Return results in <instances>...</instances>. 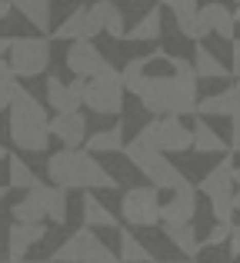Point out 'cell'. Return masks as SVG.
I'll return each instance as SVG.
<instances>
[{
    "instance_id": "ab89813d",
    "label": "cell",
    "mask_w": 240,
    "mask_h": 263,
    "mask_svg": "<svg viewBox=\"0 0 240 263\" xmlns=\"http://www.w3.org/2000/svg\"><path fill=\"white\" fill-rule=\"evenodd\" d=\"M7 50H10V37H0V60H7Z\"/></svg>"
},
{
    "instance_id": "d6a6232c",
    "label": "cell",
    "mask_w": 240,
    "mask_h": 263,
    "mask_svg": "<svg viewBox=\"0 0 240 263\" xmlns=\"http://www.w3.org/2000/svg\"><path fill=\"white\" fill-rule=\"evenodd\" d=\"M17 93H20V80L13 77L10 70L0 73V114H4V110L13 103V97H17Z\"/></svg>"
},
{
    "instance_id": "d4e9b609",
    "label": "cell",
    "mask_w": 240,
    "mask_h": 263,
    "mask_svg": "<svg viewBox=\"0 0 240 263\" xmlns=\"http://www.w3.org/2000/svg\"><path fill=\"white\" fill-rule=\"evenodd\" d=\"M47 40H67V44H77V40H90V30H87V7H73L64 17V24L53 27Z\"/></svg>"
},
{
    "instance_id": "ba28073f",
    "label": "cell",
    "mask_w": 240,
    "mask_h": 263,
    "mask_svg": "<svg viewBox=\"0 0 240 263\" xmlns=\"http://www.w3.org/2000/svg\"><path fill=\"white\" fill-rule=\"evenodd\" d=\"M120 217L127 227L140 230L160 227V193L154 186H127L120 197Z\"/></svg>"
},
{
    "instance_id": "f546056e",
    "label": "cell",
    "mask_w": 240,
    "mask_h": 263,
    "mask_svg": "<svg viewBox=\"0 0 240 263\" xmlns=\"http://www.w3.org/2000/svg\"><path fill=\"white\" fill-rule=\"evenodd\" d=\"M117 240H120V253H117L120 263H150V257H154V253H150V247L137 240L134 230H120Z\"/></svg>"
},
{
    "instance_id": "b9f144b4",
    "label": "cell",
    "mask_w": 240,
    "mask_h": 263,
    "mask_svg": "<svg viewBox=\"0 0 240 263\" xmlns=\"http://www.w3.org/2000/svg\"><path fill=\"white\" fill-rule=\"evenodd\" d=\"M234 186H240V167H234Z\"/></svg>"
},
{
    "instance_id": "7c38bea8",
    "label": "cell",
    "mask_w": 240,
    "mask_h": 263,
    "mask_svg": "<svg viewBox=\"0 0 240 263\" xmlns=\"http://www.w3.org/2000/svg\"><path fill=\"white\" fill-rule=\"evenodd\" d=\"M27 203L40 213L44 220H50L53 227H64L67 223V193L57 190V186H47V183H37L33 190H27Z\"/></svg>"
},
{
    "instance_id": "d590c367",
    "label": "cell",
    "mask_w": 240,
    "mask_h": 263,
    "mask_svg": "<svg viewBox=\"0 0 240 263\" xmlns=\"http://www.w3.org/2000/svg\"><path fill=\"white\" fill-rule=\"evenodd\" d=\"M227 260L237 263L240 260V227L234 223V230H230V240H227Z\"/></svg>"
},
{
    "instance_id": "8d00e7d4",
    "label": "cell",
    "mask_w": 240,
    "mask_h": 263,
    "mask_svg": "<svg viewBox=\"0 0 240 263\" xmlns=\"http://www.w3.org/2000/svg\"><path fill=\"white\" fill-rule=\"evenodd\" d=\"M230 154H240V117H234V123H230Z\"/></svg>"
},
{
    "instance_id": "74e56055",
    "label": "cell",
    "mask_w": 240,
    "mask_h": 263,
    "mask_svg": "<svg viewBox=\"0 0 240 263\" xmlns=\"http://www.w3.org/2000/svg\"><path fill=\"white\" fill-rule=\"evenodd\" d=\"M230 77H237L240 80V40H234V50H230Z\"/></svg>"
},
{
    "instance_id": "8fae6325",
    "label": "cell",
    "mask_w": 240,
    "mask_h": 263,
    "mask_svg": "<svg viewBox=\"0 0 240 263\" xmlns=\"http://www.w3.org/2000/svg\"><path fill=\"white\" fill-rule=\"evenodd\" d=\"M64 64H67V70L73 73V80H90L94 73L107 64V57L100 53L97 40H77V44L67 47Z\"/></svg>"
},
{
    "instance_id": "4fadbf2b",
    "label": "cell",
    "mask_w": 240,
    "mask_h": 263,
    "mask_svg": "<svg viewBox=\"0 0 240 263\" xmlns=\"http://www.w3.org/2000/svg\"><path fill=\"white\" fill-rule=\"evenodd\" d=\"M167 10L174 13L180 37L194 40V44H204V40L210 37L207 20H204V13H200V4H194V0H167Z\"/></svg>"
},
{
    "instance_id": "60d3db41",
    "label": "cell",
    "mask_w": 240,
    "mask_h": 263,
    "mask_svg": "<svg viewBox=\"0 0 240 263\" xmlns=\"http://www.w3.org/2000/svg\"><path fill=\"white\" fill-rule=\"evenodd\" d=\"M234 213H240V190L234 193Z\"/></svg>"
},
{
    "instance_id": "d6986e66",
    "label": "cell",
    "mask_w": 240,
    "mask_h": 263,
    "mask_svg": "<svg viewBox=\"0 0 240 263\" xmlns=\"http://www.w3.org/2000/svg\"><path fill=\"white\" fill-rule=\"evenodd\" d=\"M80 217H84V227L87 230H120V220L117 213H110V206L104 203V200L97 197V193H84V200H80Z\"/></svg>"
},
{
    "instance_id": "52a82bcc",
    "label": "cell",
    "mask_w": 240,
    "mask_h": 263,
    "mask_svg": "<svg viewBox=\"0 0 240 263\" xmlns=\"http://www.w3.org/2000/svg\"><path fill=\"white\" fill-rule=\"evenodd\" d=\"M7 67L13 77H40L50 67V40L47 37H10Z\"/></svg>"
},
{
    "instance_id": "83f0119b",
    "label": "cell",
    "mask_w": 240,
    "mask_h": 263,
    "mask_svg": "<svg viewBox=\"0 0 240 263\" xmlns=\"http://www.w3.org/2000/svg\"><path fill=\"white\" fill-rule=\"evenodd\" d=\"M163 237H167V243L177 247L187 260H194L197 253H200V240H197V233H194V223L190 227H163Z\"/></svg>"
},
{
    "instance_id": "277c9868",
    "label": "cell",
    "mask_w": 240,
    "mask_h": 263,
    "mask_svg": "<svg viewBox=\"0 0 240 263\" xmlns=\"http://www.w3.org/2000/svg\"><path fill=\"white\" fill-rule=\"evenodd\" d=\"M123 157L130 160V167L137 170V174H143L147 177V183L154 186L157 193L160 190H170V193H177V190H183V186H190V180L180 174V167H177L170 157H163L160 150H154V147H147L143 140H127V147H123Z\"/></svg>"
},
{
    "instance_id": "f1b7e54d",
    "label": "cell",
    "mask_w": 240,
    "mask_h": 263,
    "mask_svg": "<svg viewBox=\"0 0 240 263\" xmlns=\"http://www.w3.org/2000/svg\"><path fill=\"white\" fill-rule=\"evenodd\" d=\"M7 183H10L13 190H24L27 193V190H33L40 180H37V174H33L30 167H27L24 157L13 154V157H7Z\"/></svg>"
},
{
    "instance_id": "603a6c76",
    "label": "cell",
    "mask_w": 240,
    "mask_h": 263,
    "mask_svg": "<svg viewBox=\"0 0 240 263\" xmlns=\"http://www.w3.org/2000/svg\"><path fill=\"white\" fill-rule=\"evenodd\" d=\"M127 147V134H123V123L117 127H107V130H97V134H87L84 140V150L87 154H120Z\"/></svg>"
},
{
    "instance_id": "484cf974",
    "label": "cell",
    "mask_w": 240,
    "mask_h": 263,
    "mask_svg": "<svg viewBox=\"0 0 240 263\" xmlns=\"http://www.w3.org/2000/svg\"><path fill=\"white\" fill-rule=\"evenodd\" d=\"M200 13H204V20H207V30L214 33V37H220V40H230L234 44V17H230V10L224 4H204L200 7Z\"/></svg>"
},
{
    "instance_id": "e575fe53",
    "label": "cell",
    "mask_w": 240,
    "mask_h": 263,
    "mask_svg": "<svg viewBox=\"0 0 240 263\" xmlns=\"http://www.w3.org/2000/svg\"><path fill=\"white\" fill-rule=\"evenodd\" d=\"M84 263H120V260H117V253H114L110 247H104V243H100V247H97V250H94V253H90V257H87Z\"/></svg>"
},
{
    "instance_id": "9c48e42d",
    "label": "cell",
    "mask_w": 240,
    "mask_h": 263,
    "mask_svg": "<svg viewBox=\"0 0 240 263\" xmlns=\"http://www.w3.org/2000/svg\"><path fill=\"white\" fill-rule=\"evenodd\" d=\"M44 107H50L57 117L80 114V107H84V80H64V77H57V73H50V77H47Z\"/></svg>"
},
{
    "instance_id": "4dcf8cb0",
    "label": "cell",
    "mask_w": 240,
    "mask_h": 263,
    "mask_svg": "<svg viewBox=\"0 0 240 263\" xmlns=\"http://www.w3.org/2000/svg\"><path fill=\"white\" fill-rule=\"evenodd\" d=\"M120 80H123V93H140V87H143V80H147V57H134V60H127L123 64V70H120Z\"/></svg>"
},
{
    "instance_id": "5bb4252c",
    "label": "cell",
    "mask_w": 240,
    "mask_h": 263,
    "mask_svg": "<svg viewBox=\"0 0 240 263\" xmlns=\"http://www.w3.org/2000/svg\"><path fill=\"white\" fill-rule=\"evenodd\" d=\"M97 247H100V237L94 230H87V227H80V230H73L70 237H67L64 243L50 253V260H47V263H84L94 250H97Z\"/></svg>"
},
{
    "instance_id": "7bdbcfd3",
    "label": "cell",
    "mask_w": 240,
    "mask_h": 263,
    "mask_svg": "<svg viewBox=\"0 0 240 263\" xmlns=\"http://www.w3.org/2000/svg\"><path fill=\"white\" fill-rule=\"evenodd\" d=\"M230 17H234V24H240V7H237V10H230Z\"/></svg>"
},
{
    "instance_id": "836d02e7",
    "label": "cell",
    "mask_w": 240,
    "mask_h": 263,
    "mask_svg": "<svg viewBox=\"0 0 240 263\" xmlns=\"http://www.w3.org/2000/svg\"><path fill=\"white\" fill-rule=\"evenodd\" d=\"M230 230L234 227H224V223H214V230L207 233V240H200V250H207V247H224L230 240Z\"/></svg>"
},
{
    "instance_id": "9a60e30c",
    "label": "cell",
    "mask_w": 240,
    "mask_h": 263,
    "mask_svg": "<svg viewBox=\"0 0 240 263\" xmlns=\"http://www.w3.org/2000/svg\"><path fill=\"white\" fill-rule=\"evenodd\" d=\"M197 213V190L194 183L177 190L167 203H160V227H190Z\"/></svg>"
},
{
    "instance_id": "f6af8a7d",
    "label": "cell",
    "mask_w": 240,
    "mask_h": 263,
    "mask_svg": "<svg viewBox=\"0 0 240 263\" xmlns=\"http://www.w3.org/2000/svg\"><path fill=\"white\" fill-rule=\"evenodd\" d=\"M7 190H10V186H0V200H4V197H7Z\"/></svg>"
},
{
    "instance_id": "ee69618b",
    "label": "cell",
    "mask_w": 240,
    "mask_h": 263,
    "mask_svg": "<svg viewBox=\"0 0 240 263\" xmlns=\"http://www.w3.org/2000/svg\"><path fill=\"white\" fill-rule=\"evenodd\" d=\"M163 263V260H160ZM167 263H197V260H167Z\"/></svg>"
},
{
    "instance_id": "44dd1931",
    "label": "cell",
    "mask_w": 240,
    "mask_h": 263,
    "mask_svg": "<svg viewBox=\"0 0 240 263\" xmlns=\"http://www.w3.org/2000/svg\"><path fill=\"white\" fill-rule=\"evenodd\" d=\"M190 70H194L197 84H200V80H230L227 64H224V60L217 57L210 47H204V44H197V47H194V60H190Z\"/></svg>"
},
{
    "instance_id": "bcb514c9",
    "label": "cell",
    "mask_w": 240,
    "mask_h": 263,
    "mask_svg": "<svg viewBox=\"0 0 240 263\" xmlns=\"http://www.w3.org/2000/svg\"><path fill=\"white\" fill-rule=\"evenodd\" d=\"M4 160H7V150H4V147H0V163H4Z\"/></svg>"
},
{
    "instance_id": "4316f807",
    "label": "cell",
    "mask_w": 240,
    "mask_h": 263,
    "mask_svg": "<svg viewBox=\"0 0 240 263\" xmlns=\"http://www.w3.org/2000/svg\"><path fill=\"white\" fill-rule=\"evenodd\" d=\"M190 134H194V150H197V154H230V150H227V140H224V137L217 134L207 120H200V117L194 120Z\"/></svg>"
},
{
    "instance_id": "ffe728a7",
    "label": "cell",
    "mask_w": 240,
    "mask_h": 263,
    "mask_svg": "<svg viewBox=\"0 0 240 263\" xmlns=\"http://www.w3.org/2000/svg\"><path fill=\"white\" fill-rule=\"evenodd\" d=\"M163 37V7H150V10L140 13L134 27H127L123 40L127 44H157Z\"/></svg>"
},
{
    "instance_id": "e0dca14e",
    "label": "cell",
    "mask_w": 240,
    "mask_h": 263,
    "mask_svg": "<svg viewBox=\"0 0 240 263\" xmlns=\"http://www.w3.org/2000/svg\"><path fill=\"white\" fill-rule=\"evenodd\" d=\"M47 237V223H10L7 230V257L13 263L27 260V250Z\"/></svg>"
},
{
    "instance_id": "6da1fadb",
    "label": "cell",
    "mask_w": 240,
    "mask_h": 263,
    "mask_svg": "<svg viewBox=\"0 0 240 263\" xmlns=\"http://www.w3.org/2000/svg\"><path fill=\"white\" fill-rule=\"evenodd\" d=\"M170 70L174 73H147L140 93H137L143 114H150L154 120L157 117L197 114V103H200V97H197V77L190 70V60L174 57L170 60Z\"/></svg>"
},
{
    "instance_id": "7402d4cb",
    "label": "cell",
    "mask_w": 240,
    "mask_h": 263,
    "mask_svg": "<svg viewBox=\"0 0 240 263\" xmlns=\"http://www.w3.org/2000/svg\"><path fill=\"white\" fill-rule=\"evenodd\" d=\"M194 190L197 193H207V197L224 193V190H234V154H224V160L217 163L207 177H200V183H197Z\"/></svg>"
},
{
    "instance_id": "681fc988",
    "label": "cell",
    "mask_w": 240,
    "mask_h": 263,
    "mask_svg": "<svg viewBox=\"0 0 240 263\" xmlns=\"http://www.w3.org/2000/svg\"><path fill=\"white\" fill-rule=\"evenodd\" d=\"M0 263H7V260H0Z\"/></svg>"
},
{
    "instance_id": "7dc6e473",
    "label": "cell",
    "mask_w": 240,
    "mask_h": 263,
    "mask_svg": "<svg viewBox=\"0 0 240 263\" xmlns=\"http://www.w3.org/2000/svg\"><path fill=\"white\" fill-rule=\"evenodd\" d=\"M20 263H47V260H20Z\"/></svg>"
},
{
    "instance_id": "ac0fdd59",
    "label": "cell",
    "mask_w": 240,
    "mask_h": 263,
    "mask_svg": "<svg viewBox=\"0 0 240 263\" xmlns=\"http://www.w3.org/2000/svg\"><path fill=\"white\" fill-rule=\"evenodd\" d=\"M50 137H57L64 143V150H84L87 140V117L84 114H64V117H53L47 123Z\"/></svg>"
},
{
    "instance_id": "f35d334b",
    "label": "cell",
    "mask_w": 240,
    "mask_h": 263,
    "mask_svg": "<svg viewBox=\"0 0 240 263\" xmlns=\"http://www.w3.org/2000/svg\"><path fill=\"white\" fill-rule=\"evenodd\" d=\"M13 13V7H10V0H0V20H7Z\"/></svg>"
},
{
    "instance_id": "8992f818",
    "label": "cell",
    "mask_w": 240,
    "mask_h": 263,
    "mask_svg": "<svg viewBox=\"0 0 240 263\" xmlns=\"http://www.w3.org/2000/svg\"><path fill=\"white\" fill-rule=\"evenodd\" d=\"M137 140H143L147 147L160 150L163 157L194 150V134H190V127L180 117H157V120L143 123V127L137 130Z\"/></svg>"
},
{
    "instance_id": "3957f363",
    "label": "cell",
    "mask_w": 240,
    "mask_h": 263,
    "mask_svg": "<svg viewBox=\"0 0 240 263\" xmlns=\"http://www.w3.org/2000/svg\"><path fill=\"white\" fill-rule=\"evenodd\" d=\"M10 114V143L24 154H44L50 147V117H47V107L30 93V90L20 87V93L13 97V103L7 107Z\"/></svg>"
},
{
    "instance_id": "cb8c5ba5",
    "label": "cell",
    "mask_w": 240,
    "mask_h": 263,
    "mask_svg": "<svg viewBox=\"0 0 240 263\" xmlns=\"http://www.w3.org/2000/svg\"><path fill=\"white\" fill-rule=\"evenodd\" d=\"M10 7L33 27V30H37V37L50 33V10H53L50 0H13Z\"/></svg>"
},
{
    "instance_id": "2e32d148",
    "label": "cell",
    "mask_w": 240,
    "mask_h": 263,
    "mask_svg": "<svg viewBox=\"0 0 240 263\" xmlns=\"http://www.w3.org/2000/svg\"><path fill=\"white\" fill-rule=\"evenodd\" d=\"M197 117L200 120H207V117H240V80L234 84H227V90H220V93H210L204 97L200 103H197Z\"/></svg>"
},
{
    "instance_id": "1f68e13d",
    "label": "cell",
    "mask_w": 240,
    "mask_h": 263,
    "mask_svg": "<svg viewBox=\"0 0 240 263\" xmlns=\"http://www.w3.org/2000/svg\"><path fill=\"white\" fill-rule=\"evenodd\" d=\"M210 213H214L217 223L224 227H234V190H224L210 197Z\"/></svg>"
},
{
    "instance_id": "c3c4849f",
    "label": "cell",
    "mask_w": 240,
    "mask_h": 263,
    "mask_svg": "<svg viewBox=\"0 0 240 263\" xmlns=\"http://www.w3.org/2000/svg\"><path fill=\"white\" fill-rule=\"evenodd\" d=\"M150 263H160V260H150Z\"/></svg>"
},
{
    "instance_id": "30bf717a",
    "label": "cell",
    "mask_w": 240,
    "mask_h": 263,
    "mask_svg": "<svg viewBox=\"0 0 240 263\" xmlns=\"http://www.w3.org/2000/svg\"><path fill=\"white\" fill-rule=\"evenodd\" d=\"M87 30H90V40H97L100 33L114 40H123L127 33V20H123V10L110 0H97V4L87 7Z\"/></svg>"
},
{
    "instance_id": "5b68a950",
    "label": "cell",
    "mask_w": 240,
    "mask_h": 263,
    "mask_svg": "<svg viewBox=\"0 0 240 263\" xmlns=\"http://www.w3.org/2000/svg\"><path fill=\"white\" fill-rule=\"evenodd\" d=\"M84 107L97 117H120L123 114V80L120 67L107 60L90 80H84Z\"/></svg>"
},
{
    "instance_id": "7a4b0ae2",
    "label": "cell",
    "mask_w": 240,
    "mask_h": 263,
    "mask_svg": "<svg viewBox=\"0 0 240 263\" xmlns=\"http://www.w3.org/2000/svg\"><path fill=\"white\" fill-rule=\"evenodd\" d=\"M47 177L57 190L70 193H97V190H117L120 180L110 170L100 167V160H94L87 150H57L47 157Z\"/></svg>"
}]
</instances>
